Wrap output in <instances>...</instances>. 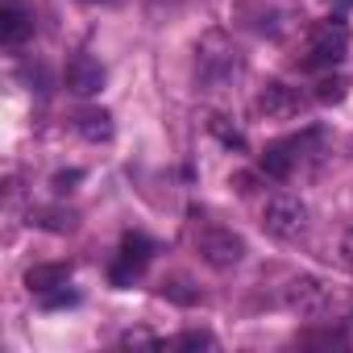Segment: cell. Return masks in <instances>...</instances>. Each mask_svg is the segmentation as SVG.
Masks as SVG:
<instances>
[{"label":"cell","mask_w":353,"mask_h":353,"mask_svg":"<svg viewBox=\"0 0 353 353\" xmlns=\"http://www.w3.org/2000/svg\"><path fill=\"white\" fill-rule=\"evenodd\" d=\"M345 54H349V26H345L341 17H324V21H316L312 42H307V54H303V67H312V71H320V67H336Z\"/></svg>","instance_id":"6da1fadb"},{"label":"cell","mask_w":353,"mask_h":353,"mask_svg":"<svg viewBox=\"0 0 353 353\" xmlns=\"http://www.w3.org/2000/svg\"><path fill=\"white\" fill-rule=\"evenodd\" d=\"M307 225V204L299 196H270L262 208V229L279 241H295Z\"/></svg>","instance_id":"7a4b0ae2"},{"label":"cell","mask_w":353,"mask_h":353,"mask_svg":"<svg viewBox=\"0 0 353 353\" xmlns=\"http://www.w3.org/2000/svg\"><path fill=\"white\" fill-rule=\"evenodd\" d=\"M328 299H332V291H328V283H324L320 274H299V279H291L287 291H283V303H287L295 316H320V312L328 307Z\"/></svg>","instance_id":"3957f363"},{"label":"cell","mask_w":353,"mask_h":353,"mask_svg":"<svg viewBox=\"0 0 353 353\" xmlns=\"http://www.w3.org/2000/svg\"><path fill=\"white\" fill-rule=\"evenodd\" d=\"M196 245H200V258L208 266H216V270H229V266H237L245 258V241L233 229H204Z\"/></svg>","instance_id":"277c9868"},{"label":"cell","mask_w":353,"mask_h":353,"mask_svg":"<svg viewBox=\"0 0 353 353\" xmlns=\"http://www.w3.org/2000/svg\"><path fill=\"white\" fill-rule=\"evenodd\" d=\"M150 254H154V241H150L145 233H125V237H121V254H117V266H112V283H117V287L133 283V279L145 270Z\"/></svg>","instance_id":"5b68a950"},{"label":"cell","mask_w":353,"mask_h":353,"mask_svg":"<svg viewBox=\"0 0 353 353\" xmlns=\"http://www.w3.org/2000/svg\"><path fill=\"white\" fill-rule=\"evenodd\" d=\"M258 108H262L270 121H291V117H299V112H303V96H299V88L270 79V83L258 92Z\"/></svg>","instance_id":"8992f818"},{"label":"cell","mask_w":353,"mask_h":353,"mask_svg":"<svg viewBox=\"0 0 353 353\" xmlns=\"http://www.w3.org/2000/svg\"><path fill=\"white\" fill-rule=\"evenodd\" d=\"M63 83H67V92H75V96H96V92L104 88V67H100L96 59H88V54H75V59L67 63V71H63Z\"/></svg>","instance_id":"52a82bcc"},{"label":"cell","mask_w":353,"mask_h":353,"mask_svg":"<svg viewBox=\"0 0 353 353\" xmlns=\"http://www.w3.org/2000/svg\"><path fill=\"white\" fill-rule=\"evenodd\" d=\"M67 283H71V266H67V262H38V266L26 270V287L38 291V295L59 291V287H67Z\"/></svg>","instance_id":"ba28073f"},{"label":"cell","mask_w":353,"mask_h":353,"mask_svg":"<svg viewBox=\"0 0 353 353\" xmlns=\"http://www.w3.org/2000/svg\"><path fill=\"white\" fill-rule=\"evenodd\" d=\"M295 162H299V150H295V141H274V145H266V154L258 158L262 174H270V179H291Z\"/></svg>","instance_id":"9c48e42d"},{"label":"cell","mask_w":353,"mask_h":353,"mask_svg":"<svg viewBox=\"0 0 353 353\" xmlns=\"http://www.w3.org/2000/svg\"><path fill=\"white\" fill-rule=\"evenodd\" d=\"M30 34H34V17L21 5H5V9H0V42H5V46H21Z\"/></svg>","instance_id":"30bf717a"},{"label":"cell","mask_w":353,"mask_h":353,"mask_svg":"<svg viewBox=\"0 0 353 353\" xmlns=\"http://www.w3.org/2000/svg\"><path fill=\"white\" fill-rule=\"evenodd\" d=\"M79 133L88 141H108L112 137V117L104 108H88V112H79Z\"/></svg>","instance_id":"8fae6325"},{"label":"cell","mask_w":353,"mask_h":353,"mask_svg":"<svg viewBox=\"0 0 353 353\" xmlns=\"http://www.w3.org/2000/svg\"><path fill=\"white\" fill-rule=\"evenodd\" d=\"M349 96V79L345 75H320L316 79V100L320 104H341Z\"/></svg>","instance_id":"7c38bea8"},{"label":"cell","mask_w":353,"mask_h":353,"mask_svg":"<svg viewBox=\"0 0 353 353\" xmlns=\"http://www.w3.org/2000/svg\"><path fill=\"white\" fill-rule=\"evenodd\" d=\"M34 225H38V229H50V233H67V229H75V212H63V208H34Z\"/></svg>","instance_id":"4fadbf2b"},{"label":"cell","mask_w":353,"mask_h":353,"mask_svg":"<svg viewBox=\"0 0 353 353\" xmlns=\"http://www.w3.org/2000/svg\"><path fill=\"white\" fill-rule=\"evenodd\" d=\"M208 129L225 141V145H233V150H245V133L237 129V125H229V117H212L208 121Z\"/></svg>","instance_id":"5bb4252c"},{"label":"cell","mask_w":353,"mask_h":353,"mask_svg":"<svg viewBox=\"0 0 353 353\" xmlns=\"http://www.w3.org/2000/svg\"><path fill=\"white\" fill-rule=\"evenodd\" d=\"M162 295L174 299V303H196V299H200V291H188V279H170V283H162Z\"/></svg>","instance_id":"9a60e30c"},{"label":"cell","mask_w":353,"mask_h":353,"mask_svg":"<svg viewBox=\"0 0 353 353\" xmlns=\"http://www.w3.org/2000/svg\"><path fill=\"white\" fill-rule=\"evenodd\" d=\"M166 345H174V349H212L216 341H212V332H183V336H174V341H166Z\"/></svg>","instance_id":"2e32d148"},{"label":"cell","mask_w":353,"mask_h":353,"mask_svg":"<svg viewBox=\"0 0 353 353\" xmlns=\"http://www.w3.org/2000/svg\"><path fill=\"white\" fill-rule=\"evenodd\" d=\"M79 179H83V170H59L54 179H50V188H54V196H67Z\"/></svg>","instance_id":"e0dca14e"},{"label":"cell","mask_w":353,"mask_h":353,"mask_svg":"<svg viewBox=\"0 0 353 353\" xmlns=\"http://www.w3.org/2000/svg\"><path fill=\"white\" fill-rule=\"evenodd\" d=\"M75 299H79L75 291H67V287H59V291H46V295H42V307H50V312H54V307H71Z\"/></svg>","instance_id":"ac0fdd59"},{"label":"cell","mask_w":353,"mask_h":353,"mask_svg":"<svg viewBox=\"0 0 353 353\" xmlns=\"http://www.w3.org/2000/svg\"><path fill=\"white\" fill-rule=\"evenodd\" d=\"M341 262H345V266L353 270V229H349V233L341 237Z\"/></svg>","instance_id":"d6986e66"},{"label":"cell","mask_w":353,"mask_h":353,"mask_svg":"<svg viewBox=\"0 0 353 353\" xmlns=\"http://www.w3.org/2000/svg\"><path fill=\"white\" fill-rule=\"evenodd\" d=\"M233 188H237L241 196H250V192H254V174H250V170H241V174H233Z\"/></svg>","instance_id":"ffe728a7"},{"label":"cell","mask_w":353,"mask_h":353,"mask_svg":"<svg viewBox=\"0 0 353 353\" xmlns=\"http://www.w3.org/2000/svg\"><path fill=\"white\" fill-rule=\"evenodd\" d=\"M121 341H125V345H145V341H150V336H145V332H125V336H121ZM154 345H158V341H154Z\"/></svg>","instance_id":"44dd1931"},{"label":"cell","mask_w":353,"mask_h":353,"mask_svg":"<svg viewBox=\"0 0 353 353\" xmlns=\"http://www.w3.org/2000/svg\"><path fill=\"white\" fill-rule=\"evenodd\" d=\"M349 5H353V0H349Z\"/></svg>","instance_id":"7402d4cb"}]
</instances>
